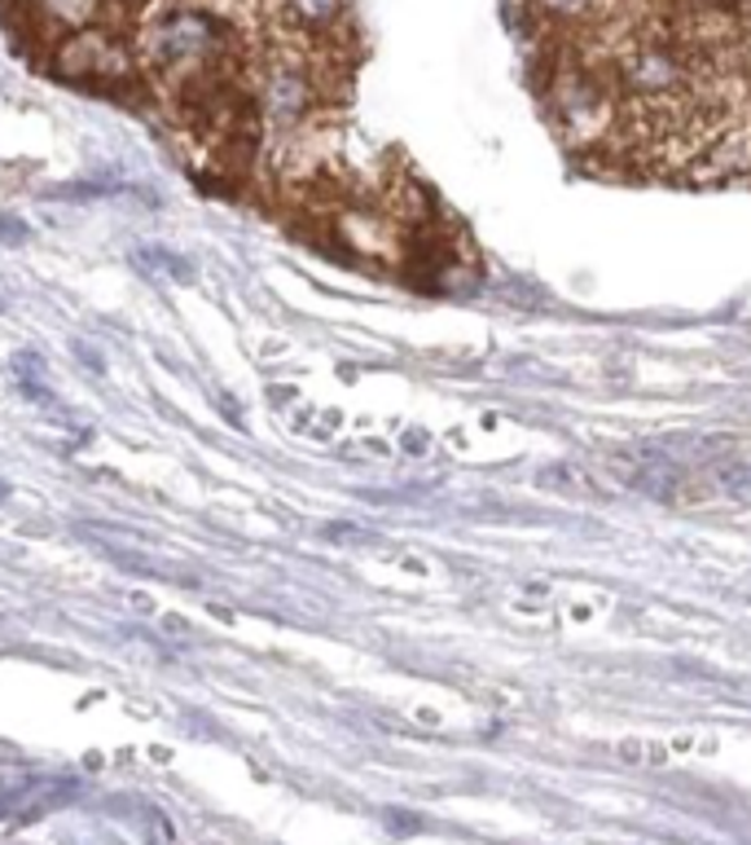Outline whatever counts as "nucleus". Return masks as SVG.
Here are the masks:
<instances>
[{"label":"nucleus","instance_id":"nucleus-1","mask_svg":"<svg viewBox=\"0 0 751 845\" xmlns=\"http://www.w3.org/2000/svg\"><path fill=\"white\" fill-rule=\"evenodd\" d=\"M343 23V0H286V36L281 41H325Z\"/></svg>","mask_w":751,"mask_h":845},{"label":"nucleus","instance_id":"nucleus-2","mask_svg":"<svg viewBox=\"0 0 751 845\" xmlns=\"http://www.w3.org/2000/svg\"><path fill=\"white\" fill-rule=\"evenodd\" d=\"M550 5H558V10H576V5H585V0H550Z\"/></svg>","mask_w":751,"mask_h":845}]
</instances>
